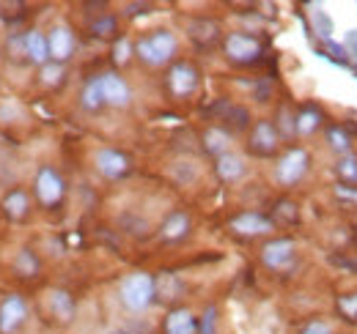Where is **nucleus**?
Here are the masks:
<instances>
[{"label":"nucleus","instance_id":"nucleus-24","mask_svg":"<svg viewBox=\"0 0 357 334\" xmlns=\"http://www.w3.org/2000/svg\"><path fill=\"white\" fill-rule=\"evenodd\" d=\"M178 293H181V283H178L176 274H162L157 280V296L160 299L171 301V299H178Z\"/></svg>","mask_w":357,"mask_h":334},{"label":"nucleus","instance_id":"nucleus-7","mask_svg":"<svg viewBox=\"0 0 357 334\" xmlns=\"http://www.w3.org/2000/svg\"><path fill=\"white\" fill-rule=\"evenodd\" d=\"M198 83H201V77H198V69L192 63H174L168 72V88L178 99L192 96L198 90Z\"/></svg>","mask_w":357,"mask_h":334},{"label":"nucleus","instance_id":"nucleus-37","mask_svg":"<svg viewBox=\"0 0 357 334\" xmlns=\"http://www.w3.org/2000/svg\"><path fill=\"white\" fill-rule=\"evenodd\" d=\"M303 334H333V329H330L324 321H311V324L303 329Z\"/></svg>","mask_w":357,"mask_h":334},{"label":"nucleus","instance_id":"nucleus-16","mask_svg":"<svg viewBox=\"0 0 357 334\" xmlns=\"http://www.w3.org/2000/svg\"><path fill=\"white\" fill-rule=\"evenodd\" d=\"M50 312L61 321V324H69L72 318H75V299H72V293L69 291H61V288H55V291H50Z\"/></svg>","mask_w":357,"mask_h":334},{"label":"nucleus","instance_id":"nucleus-25","mask_svg":"<svg viewBox=\"0 0 357 334\" xmlns=\"http://www.w3.org/2000/svg\"><path fill=\"white\" fill-rule=\"evenodd\" d=\"M17 271H20V277H36L39 274V260H36V255L31 250H22L17 255Z\"/></svg>","mask_w":357,"mask_h":334},{"label":"nucleus","instance_id":"nucleus-3","mask_svg":"<svg viewBox=\"0 0 357 334\" xmlns=\"http://www.w3.org/2000/svg\"><path fill=\"white\" fill-rule=\"evenodd\" d=\"M311 170V157L305 148H291L286 151L280 159H278V167H275V181L283 184V186H294L300 184Z\"/></svg>","mask_w":357,"mask_h":334},{"label":"nucleus","instance_id":"nucleus-12","mask_svg":"<svg viewBox=\"0 0 357 334\" xmlns=\"http://www.w3.org/2000/svg\"><path fill=\"white\" fill-rule=\"evenodd\" d=\"M231 230L239 236H267V233H272V222L256 211H245V214L231 219Z\"/></svg>","mask_w":357,"mask_h":334},{"label":"nucleus","instance_id":"nucleus-21","mask_svg":"<svg viewBox=\"0 0 357 334\" xmlns=\"http://www.w3.org/2000/svg\"><path fill=\"white\" fill-rule=\"evenodd\" d=\"M190 36L198 44H206V47H209V44L218 42L220 28H218V22H212V19H195V22L190 25Z\"/></svg>","mask_w":357,"mask_h":334},{"label":"nucleus","instance_id":"nucleus-27","mask_svg":"<svg viewBox=\"0 0 357 334\" xmlns=\"http://www.w3.org/2000/svg\"><path fill=\"white\" fill-rule=\"evenodd\" d=\"M327 140H330V148H333L335 154H341V157L349 154V134H347L341 126H333V129L327 132Z\"/></svg>","mask_w":357,"mask_h":334},{"label":"nucleus","instance_id":"nucleus-35","mask_svg":"<svg viewBox=\"0 0 357 334\" xmlns=\"http://www.w3.org/2000/svg\"><path fill=\"white\" fill-rule=\"evenodd\" d=\"M344 47H347V55L357 63V31H347L344 33Z\"/></svg>","mask_w":357,"mask_h":334},{"label":"nucleus","instance_id":"nucleus-29","mask_svg":"<svg viewBox=\"0 0 357 334\" xmlns=\"http://www.w3.org/2000/svg\"><path fill=\"white\" fill-rule=\"evenodd\" d=\"M42 83L50 85V88H55V85L63 83V63L50 61L47 66H42Z\"/></svg>","mask_w":357,"mask_h":334},{"label":"nucleus","instance_id":"nucleus-14","mask_svg":"<svg viewBox=\"0 0 357 334\" xmlns=\"http://www.w3.org/2000/svg\"><path fill=\"white\" fill-rule=\"evenodd\" d=\"M25 58L36 66H47L50 63V44L42 31H28L25 33Z\"/></svg>","mask_w":357,"mask_h":334},{"label":"nucleus","instance_id":"nucleus-2","mask_svg":"<svg viewBox=\"0 0 357 334\" xmlns=\"http://www.w3.org/2000/svg\"><path fill=\"white\" fill-rule=\"evenodd\" d=\"M176 36L171 31H154L135 44V55L149 66H162L176 55Z\"/></svg>","mask_w":357,"mask_h":334},{"label":"nucleus","instance_id":"nucleus-31","mask_svg":"<svg viewBox=\"0 0 357 334\" xmlns=\"http://www.w3.org/2000/svg\"><path fill=\"white\" fill-rule=\"evenodd\" d=\"M338 310L344 312L347 321H357V293L341 296V299H338Z\"/></svg>","mask_w":357,"mask_h":334},{"label":"nucleus","instance_id":"nucleus-5","mask_svg":"<svg viewBox=\"0 0 357 334\" xmlns=\"http://www.w3.org/2000/svg\"><path fill=\"white\" fill-rule=\"evenodd\" d=\"M63 192H66L63 178H61L52 167H42V170L36 173V198H39L42 206H47V209L58 206V203L63 200Z\"/></svg>","mask_w":357,"mask_h":334},{"label":"nucleus","instance_id":"nucleus-4","mask_svg":"<svg viewBox=\"0 0 357 334\" xmlns=\"http://www.w3.org/2000/svg\"><path fill=\"white\" fill-rule=\"evenodd\" d=\"M261 260L272 271H289L297 260V244L291 239H272L261 250Z\"/></svg>","mask_w":357,"mask_h":334},{"label":"nucleus","instance_id":"nucleus-38","mask_svg":"<svg viewBox=\"0 0 357 334\" xmlns=\"http://www.w3.org/2000/svg\"><path fill=\"white\" fill-rule=\"evenodd\" d=\"M113 334H137V332H130V329H119V332H113Z\"/></svg>","mask_w":357,"mask_h":334},{"label":"nucleus","instance_id":"nucleus-33","mask_svg":"<svg viewBox=\"0 0 357 334\" xmlns=\"http://www.w3.org/2000/svg\"><path fill=\"white\" fill-rule=\"evenodd\" d=\"M113 31H116V19L113 17H102V19L93 22V33L96 36H110Z\"/></svg>","mask_w":357,"mask_h":334},{"label":"nucleus","instance_id":"nucleus-13","mask_svg":"<svg viewBox=\"0 0 357 334\" xmlns=\"http://www.w3.org/2000/svg\"><path fill=\"white\" fill-rule=\"evenodd\" d=\"M278 143H280V134H278V129H275L272 121H259V124L253 126V132H250V148L256 154H261V157L275 154Z\"/></svg>","mask_w":357,"mask_h":334},{"label":"nucleus","instance_id":"nucleus-15","mask_svg":"<svg viewBox=\"0 0 357 334\" xmlns=\"http://www.w3.org/2000/svg\"><path fill=\"white\" fill-rule=\"evenodd\" d=\"M187 233H190V216H187L184 211L168 214V219H165L162 228H160V239H162V241H181Z\"/></svg>","mask_w":357,"mask_h":334},{"label":"nucleus","instance_id":"nucleus-23","mask_svg":"<svg viewBox=\"0 0 357 334\" xmlns=\"http://www.w3.org/2000/svg\"><path fill=\"white\" fill-rule=\"evenodd\" d=\"M80 104L89 110V113H96L105 107V96H102V88H99V77H93L86 83L83 93H80Z\"/></svg>","mask_w":357,"mask_h":334},{"label":"nucleus","instance_id":"nucleus-22","mask_svg":"<svg viewBox=\"0 0 357 334\" xmlns=\"http://www.w3.org/2000/svg\"><path fill=\"white\" fill-rule=\"evenodd\" d=\"M311 25H313V33H316L321 42H333V31H335V25H333L330 14H327L321 6H313Z\"/></svg>","mask_w":357,"mask_h":334},{"label":"nucleus","instance_id":"nucleus-11","mask_svg":"<svg viewBox=\"0 0 357 334\" xmlns=\"http://www.w3.org/2000/svg\"><path fill=\"white\" fill-rule=\"evenodd\" d=\"M47 44H50V61L63 63L72 52H75V33L66 25H55L47 33Z\"/></svg>","mask_w":357,"mask_h":334},{"label":"nucleus","instance_id":"nucleus-9","mask_svg":"<svg viewBox=\"0 0 357 334\" xmlns=\"http://www.w3.org/2000/svg\"><path fill=\"white\" fill-rule=\"evenodd\" d=\"M96 170L105 175V178H110V181H116V178H124L127 173H130V157L127 154H121V151H116V148H102V151H96Z\"/></svg>","mask_w":357,"mask_h":334},{"label":"nucleus","instance_id":"nucleus-30","mask_svg":"<svg viewBox=\"0 0 357 334\" xmlns=\"http://www.w3.org/2000/svg\"><path fill=\"white\" fill-rule=\"evenodd\" d=\"M278 134H286V137L297 134V116H291V110H289V107H283V110H280V121H278Z\"/></svg>","mask_w":357,"mask_h":334},{"label":"nucleus","instance_id":"nucleus-36","mask_svg":"<svg viewBox=\"0 0 357 334\" xmlns=\"http://www.w3.org/2000/svg\"><path fill=\"white\" fill-rule=\"evenodd\" d=\"M8 52H11V58H25V33L22 36H17V39H11V44H8Z\"/></svg>","mask_w":357,"mask_h":334},{"label":"nucleus","instance_id":"nucleus-34","mask_svg":"<svg viewBox=\"0 0 357 334\" xmlns=\"http://www.w3.org/2000/svg\"><path fill=\"white\" fill-rule=\"evenodd\" d=\"M215 318H218L215 307H206V312L201 318V334H215Z\"/></svg>","mask_w":357,"mask_h":334},{"label":"nucleus","instance_id":"nucleus-10","mask_svg":"<svg viewBox=\"0 0 357 334\" xmlns=\"http://www.w3.org/2000/svg\"><path fill=\"white\" fill-rule=\"evenodd\" d=\"M99 88H102L105 104H110V107H130L132 90H130V85L124 83L119 74H113V72L99 74Z\"/></svg>","mask_w":357,"mask_h":334},{"label":"nucleus","instance_id":"nucleus-18","mask_svg":"<svg viewBox=\"0 0 357 334\" xmlns=\"http://www.w3.org/2000/svg\"><path fill=\"white\" fill-rule=\"evenodd\" d=\"M195 332H198V324H195V315L190 310H174L165 318V334H195Z\"/></svg>","mask_w":357,"mask_h":334},{"label":"nucleus","instance_id":"nucleus-8","mask_svg":"<svg viewBox=\"0 0 357 334\" xmlns=\"http://www.w3.org/2000/svg\"><path fill=\"white\" fill-rule=\"evenodd\" d=\"M225 55L234 61V63H250V61H256L259 55H261V44L259 39H253V36H248V33H231L228 39H225Z\"/></svg>","mask_w":357,"mask_h":334},{"label":"nucleus","instance_id":"nucleus-1","mask_svg":"<svg viewBox=\"0 0 357 334\" xmlns=\"http://www.w3.org/2000/svg\"><path fill=\"white\" fill-rule=\"evenodd\" d=\"M119 299L130 312H143L154 304L157 299V280L149 271H132L121 280L119 285Z\"/></svg>","mask_w":357,"mask_h":334},{"label":"nucleus","instance_id":"nucleus-19","mask_svg":"<svg viewBox=\"0 0 357 334\" xmlns=\"http://www.w3.org/2000/svg\"><path fill=\"white\" fill-rule=\"evenodd\" d=\"M204 148L220 159V157L228 154V148H231V134H228L225 129H218V126L206 129V132H204Z\"/></svg>","mask_w":357,"mask_h":334},{"label":"nucleus","instance_id":"nucleus-32","mask_svg":"<svg viewBox=\"0 0 357 334\" xmlns=\"http://www.w3.org/2000/svg\"><path fill=\"white\" fill-rule=\"evenodd\" d=\"M130 55H132V44L127 42V39H119L116 47H113V61H116V63H127Z\"/></svg>","mask_w":357,"mask_h":334},{"label":"nucleus","instance_id":"nucleus-20","mask_svg":"<svg viewBox=\"0 0 357 334\" xmlns=\"http://www.w3.org/2000/svg\"><path fill=\"white\" fill-rule=\"evenodd\" d=\"M28 209H31V200H28V195H25L22 189L8 192L6 200H3V214H6L8 219H14V222H20V219L28 214Z\"/></svg>","mask_w":357,"mask_h":334},{"label":"nucleus","instance_id":"nucleus-17","mask_svg":"<svg viewBox=\"0 0 357 334\" xmlns=\"http://www.w3.org/2000/svg\"><path fill=\"white\" fill-rule=\"evenodd\" d=\"M215 170H218L220 181H225V184H234V181H239V178L245 175V159H242L239 154H231V151H228L225 157H220V159H218Z\"/></svg>","mask_w":357,"mask_h":334},{"label":"nucleus","instance_id":"nucleus-6","mask_svg":"<svg viewBox=\"0 0 357 334\" xmlns=\"http://www.w3.org/2000/svg\"><path fill=\"white\" fill-rule=\"evenodd\" d=\"M28 318V304L20 293H8L0 301V334H14Z\"/></svg>","mask_w":357,"mask_h":334},{"label":"nucleus","instance_id":"nucleus-28","mask_svg":"<svg viewBox=\"0 0 357 334\" xmlns=\"http://www.w3.org/2000/svg\"><path fill=\"white\" fill-rule=\"evenodd\" d=\"M338 175L347 184H357V159L352 154H347V157L338 159Z\"/></svg>","mask_w":357,"mask_h":334},{"label":"nucleus","instance_id":"nucleus-26","mask_svg":"<svg viewBox=\"0 0 357 334\" xmlns=\"http://www.w3.org/2000/svg\"><path fill=\"white\" fill-rule=\"evenodd\" d=\"M321 124V113L319 110H303L297 113V134H313Z\"/></svg>","mask_w":357,"mask_h":334}]
</instances>
